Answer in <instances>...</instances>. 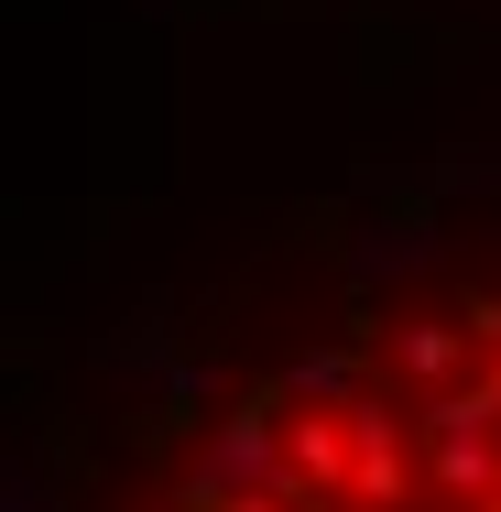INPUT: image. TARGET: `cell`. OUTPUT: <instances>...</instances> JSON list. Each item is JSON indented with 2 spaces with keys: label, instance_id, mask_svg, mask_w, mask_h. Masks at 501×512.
Instances as JSON below:
<instances>
[{
  "label": "cell",
  "instance_id": "cell-1",
  "mask_svg": "<svg viewBox=\"0 0 501 512\" xmlns=\"http://www.w3.org/2000/svg\"><path fill=\"white\" fill-rule=\"evenodd\" d=\"M120 512H501V273L403 284L229 382Z\"/></svg>",
  "mask_w": 501,
  "mask_h": 512
}]
</instances>
